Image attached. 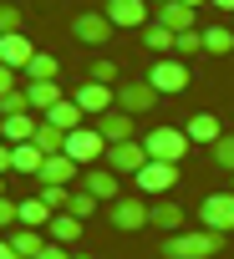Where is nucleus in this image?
<instances>
[{
  "label": "nucleus",
  "mask_w": 234,
  "mask_h": 259,
  "mask_svg": "<svg viewBox=\"0 0 234 259\" xmlns=\"http://www.w3.org/2000/svg\"><path fill=\"white\" fill-rule=\"evenodd\" d=\"M224 249V234L214 229H193V234H168L163 239V259H214Z\"/></svg>",
  "instance_id": "1"
},
{
  "label": "nucleus",
  "mask_w": 234,
  "mask_h": 259,
  "mask_svg": "<svg viewBox=\"0 0 234 259\" xmlns=\"http://www.w3.org/2000/svg\"><path fill=\"white\" fill-rule=\"evenodd\" d=\"M143 148H148V158H158V163H183L193 143H188L183 127H153V133H143Z\"/></svg>",
  "instance_id": "2"
},
{
  "label": "nucleus",
  "mask_w": 234,
  "mask_h": 259,
  "mask_svg": "<svg viewBox=\"0 0 234 259\" xmlns=\"http://www.w3.org/2000/svg\"><path fill=\"white\" fill-rule=\"evenodd\" d=\"M107 138L97 133V127H76V133H66V158L76 163V168H97L102 158H107Z\"/></svg>",
  "instance_id": "3"
},
{
  "label": "nucleus",
  "mask_w": 234,
  "mask_h": 259,
  "mask_svg": "<svg viewBox=\"0 0 234 259\" xmlns=\"http://www.w3.org/2000/svg\"><path fill=\"white\" fill-rule=\"evenodd\" d=\"M102 163H107L117 178H138V173H143V163H148V148H143V138H133V143H112Z\"/></svg>",
  "instance_id": "4"
},
{
  "label": "nucleus",
  "mask_w": 234,
  "mask_h": 259,
  "mask_svg": "<svg viewBox=\"0 0 234 259\" xmlns=\"http://www.w3.org/2000/svg\"><path fill=\"white\" fill-rule=\"evenodd\" d=\"M148 81H153V92H158V97H178V92L188 87V66H183L178 56H158V61H153V71H148Z\"/></svg>",
  "instance_id": "5"
},
{
  "label": "nucleus",
  "mask_w": 234,
  "mask_h": 259,
  "mask_svg": "<svg viewBox=\"0 0 234 259\" xmlns=\"http://www.w3.org/2000/svg\"><path fill=\"white\" fill-rule=\"evenodd\" d=\"M199 219H204V229H214V234H234V188H229V193H209V198L199 203Z\"/></svg>",
  "instance_id": "6"
},
{
  "label": "nucleus",
  "mask_w": 234,
  "mask_h": 259,
  "mask_svg": "<svg viewBox=\"0 0 234 259\" xmlns=\"http://www.w3.org/2000/svg\"><path fill=\"white\" fill-rule=\"evenodd\" d=\"M102 11H107V21H112L117 31H143V26L153 21V16H148V11H153L148 0H107Z\"/></svg>",
  "instance_id": "7"
},
{
  "label": "nucleus",
  "mask_w": 234,
  "mask_h": 259,
  "mask_svg": "<svg viewBox=\"0 0 234 259\" xmlns=\"http://www.w3.org/2000/svg\"><path fill=\"white\" fill-rule=\"evenodd\" d=\"M71 102H76L87 117H102V112H112V107H117V92H112L107 81H92V76H87V81L71 92Z\"/></svg>",
  "instance_id": "8"
},
{
  "label": "nucleus",
  "mask_w": 234,
  "mask_h": 259,
  "mask_svg": "<svg viewBox=\"0 0 234 259\" xmlns=\"http://www.w3.org/2000/svg\"><path fill=\"white\" fill-rule=\"evenodd\" d=\"M117 107H123L128 117H143V112H153L158 107V92H153V81L143 76V81H123L117 87Z\"/></svg>",
  "instance_id": "9"
},
{
  "label": "nucleus",
  "mask_w": 234,
  "mask_h": 259,
  "mask_svg": "<svg viewBox=\"0 0 234 259\" xmlns=\"http://www.w3.org/2000/svg\"><path fill=\"white\" fill-rule=\"evenodd\" d=\"M112 21H107V11H82L76 21H71V36L82 41V46H102V41H112Z\"/></svg>",
  "instance_id": "10"
},
{
  "label": "nucleus",
  "mask_w": 234,
  "mask_h": 259,
  "mask_svg": "<svg viewBox=\"0 0 234 259\" xmlns=\"http://www.w3.org/2000/svg\"><path fill=\"white\" fill-rule=\"evenodd\" d=\"M148 224H153V213H148L143 198H117V203H112V229H117V234H138V229H148Z\"/></svg>",
  "instance_id": "11"
},
{
  "label": "nucleus",
  "mask_w": 234,
  "mask_h": 259,
  "mask_svg": "<svg viewBox=\"0 0 234 259\" xmlns=\"http://www.w3.org/2000/svg\"><path fill=\"white\" fill-rule=\"evenodd\" d=\"M82 188H87L97 203H117V198H123V183H117V173H112L107 163L87 168V173H82Z\"/></svg>",
  "instance_id": "12"
},
{
  "label": "nucleus",
  "mask_w": 234,
  "mask_h": 259,
  "mask_svg": "<svg viewBox=\"0 0 234 259\" xmlns=\"http://www.w3.org/2000/svg\"><path fill=\"white\" fill-rule=\"evenodd\" d=\"M173 183H178V163H158V158H148L143 173H138V188H143V193H168Z\"/></svg>",
  "instance_id": "13"
},
{
  "label": "nucleus",
  "mask_w": 234,
  "mask_h": 259,
  "mask_svg": "<svg viewBox=\"0 0 234 259\" xmlns=\"http://www.w3.org/2000/svg\"><path fill=\"white\" fill-rule=\"evenodd\" d=\"M97 133H102L107 143H133V138H138V127H133V117H128L123 107H112V112L97 117Z\"/></svg>",
  "instance_id": "14"
},
{
  "label": "nucleus",
  "mask_w": 234,
  "mask_h": 259,
  "mask_svg": "<svg viewBox=\"0 0 234 259\" xmlns=\"http://www.w3.org/2000/svg\"><path fill=\"white\" fill-rule=\"evenodd\" d=\"M31 56H36V46L26 41V31H16V36H0V61H6L11 71H26V66H31Z\"/></svg>",
  "instance_id": "15"
},
{
  "label": "nucleus",
  "mask_w": 234,
  "mask_h": 259,
  "mask_svg": "<svg viewBox=\"0 0 234 259\" xmlns=\"http://www.w3.org/2000/svg\"><path fill=\"white\" fill-rule=\"evenodd\" d=\"M183 133H188V143H209V148H214V143L224 138V122H219L214 112H193V117L183 122Z\"/></svg>",
  "instance_id": "16"
},
{
  "label": "nucleus",
  "mask_w": 234,
  "mask_h": 259,
  "mask_svg": "<svg viewBox=\"0 0 234 259\" xmlns=\"http://www.w3.org/2000/svg\"><path fill=\"white\" fill-rule=\"evenodd\" d=\"M193 16H199V11H193V6H183V0H168V6H158V11H153V21H163L173 36L193 31Z\"/></svg>",
  "instance_id": "17"
},
{
  "label": "nucleus",
  "mask_w": 234,
  "mask_h": 259,
  "mask_svg": "<svg viewBox=\"0 0 234 259\" xmlns=\"http://www.w3.org/2000/svg\"><path fill=\"white\" fill-rule=\"evenodd\" d=\"M36 127H41V117H31V112L26 117H0V143H11V148L16 143H31Z\"/></svg>",
  "instance_id": "18"
},
{
  "label": "nucleus",
  "mask_w": 234,
  "mask_h": 259,
  "mask_svg": "<svg viewBox=\"0 0 234 259\" xmlns=\"http://www.w3.org/2000/svg\"><path fill=\"white\" fill-rule=\"evenodd\" d=\"M148 213H153V229H158V234H183V208H178L173 198H158Z\"/></svg>",
  "instance_id": "19"
},
{
  "label": "nucleus",
  "mask_w": 234,
  "mask_h": 259,
  "mask_svg": "<svg viewBox=\"0 0 234 259\" xmlns=\"http://www.w3.org/2000/svg\"><path fill=\"white\" fill-rule=\"evenodd\" d=\"M143 46L153 51V56H173V46H178V36L163 26V21H148L143 26Z\"/></svg>",
  "instance_id": "20"
},
{
  "label": "nucleus",
  "mask_w": 234,
  "mask_h": 259,
  "mask_svg": "<svg viewBox=\"0 0 234 259\" xmlns=\"http://www.w3.org/2000/svg\"><path fill=\"white\" fill-rule=\"evenodd\" d=\"M26 97H31V112H41V117H46V112H51L66 92H61L56 81H26Z\"/></svg>",
  "instance_id": "21"
},
{
  "label": "nucleus",
  "mask_w": 234,
  "mask_h": 259,
  "mask_svg": "<svg viewBox=\"0 0 234 259\" xmlns=\"http://www.w3.org/2000/svg\"><path fill=\"white\" fill-rule=\"evenodd\" d=\"M71 178H82V168H76L66 153H51V158L41 163V183H71Z\"/></svg>",
  "instance_id": "22"
},
{
  "label": "nucleus",
  "mask_w": 234,
  "mask_h": 259,
  "mask_svg": "<svg viewBox=\"0 0 234 259\" xmlns=\"http://www.w3.org/2000/svg\"><path fill=\"white\" fill-rule=\"evenodd\" d=\"M82 117H87V112H82L71 97H61V102L46 112V122H51V127H61V133H76V127H82Z\"/></svg>",
  "instance_id": "23"
},
{
  "label": "nucleus",
  "mask_w": 234,
  "mask_h": 259,
  "mask_svg": "<svg viewBox=\"0 0 234 259\" xmlns=\"http://www.w3.org/2000/svg\"><path fill=\"white\" fill-rule=\"evenodd\" d=\"M51 219H56V208H51V203H46V198H41V193H36V198H26V203H21V224H26V229H46V224H51Z\"/></svg>",
  "instance_id": "24"
},
{
  "label": "nucleus",
  "mask_w": 234,
  "mask_h": 259,
  "mask_svg": "<svg viewBox=\"0 0 234 259\" xmlns=\"http://www.w3.org/2000/svg\"><path fill=\"white\" fill-rule=\"evenodd\" d=\"M11 244H16V254H21V259H36V254L46 249L41 229H26V224H16V229H11Z\"/></svg>",
  "instance_id": "25"
},
{
  "label": "nucleus",
  "mask_w": 234,
  "mask_h": 259,
  "mask_svg": "<svg viewBox=\"0 0 234 259\" xmlns=\"http://www.w3.org/2000/svg\"><path fill=\"white\" fill-rule=\"evenodd\" d=\"M41 163H46V153H41L36 143H16V173H26V178H41Z\"/></svg>",
  "instance_id": "26"
},
{
  "label": "nucleus",
  "mask_w": 234,
  "mask_h": 259,
  "mask_svg": "<svg viewBox=\"0 0 234 259\" xmlns=\"http://www.w3.org/2000/svg\"><path fill=\"white\" fill-rule=\"evenodd\" d=\"M46 229H51V244H76L82 239V219L76 213H56Z\"/></svg>",
  "instance_id": "27"
},
{
  "label": "nucleus",
  "mask_w": 234,
  "mask_h": 259,
  "mask_svg": "<svg viewBox=\"0 0 234 259\" xmlns=\"http://www.w3.org/2000/svg\"><path fill=\"white\" fill-rule=\"evenodd\" d=\"M31 143H36L46 158H51V153H66V133H61V127H51L46 117H41V127H36V138H31Z\"/></svg>",
  "instance_id": "28"
},
{
  "label": "nucleus",
  "mask_w": 234,
  "mask_h": 259,
  "mask_svg": "<svg viewBox=\"0 0 234 259\" xmlns=\"http://www.w3.org/2000/svg\"><path fill=\"white\" fill-rule=\"evenodd\" d=\"M204 51L209 56H229L234 51V31L229 26H204Z\"/></svg>",
  "instance_id": "29"
},
{
  "label": "nucleus",
  "mask_w": 234,
  "mask_h": 259,
  "mask_svg": "<svg viewBox=\"0 0 234 259\" xmlns=\"http://www.w3.org/2000/svg\"><path fill=\"white\" fill-rule=\"evenodd\" d=\"M56 56H46V51H36L31 56V66H26V81H56Z\"/></svg>",
  "instance_id": "30"
},
{
  "label": "nucleus",
  "mask_w": 234,
  "mask_h": 259,
  "mask_svg": "<svg viewBox=\"0 0 234 259\" xmlns=\"http://www.w3.org/2000/svg\"><path fill=\"white\" fill-rule=\"evenodd\" d=\"M41 198H46L56 213H66V208H71V188H66V183H41Z\"/></svg>",
  "instance_id": "31"
},
{
  "label": "nucleus",
  "mask_w": 234,
  "mask_h": 259,
  "mask_svg": "<svg viewBox=\"0 0 234 259\" xmlns=\"http://www.w3.org/2000/svg\"><path fill=\"white\" fill-rule=\"evenodd\" d=\"M26 112H31L26 92H6V97H0V117H26Z\"/></svg>",
  "instance_id": "32"
},
{
  "label": "nucleus",
  "mask_w": 234,
  "mask_h": 259,
  "mask_svg": "<svg viewBox=\"0 0 234 259\" xmlns=\"http://www.w3.org/2000/svg\"><path fill=\"white\" fill-rule=\"evenodd\" d=\"M199 51H204V31H183V36H178V46H173V56H178V61H183V56H199Z\"/></svg>",
  "instance_id": "33"
},
{
  "label": "nucleus",
  "mask_w": 234,
  "mask_h": 259,
  "mask_svg": "<svg viewBox=\"0 0 234 259\" xmlns=\"http://www.w3.org/2000/svg\"><path fill=\"white\" fill-rule=\"evenodd\" d=\"M66 213H76V219H92V213H97V198H92L87 188H71V208H66Z\"/></svg>",
  "instance_id": "34"
},
{
  "label": "nucleus",
  "mask_w": 234,
  "mask_h": 259,
  "mask_svg": "<svg viewBox=\"0 0 234 259\" xmlns=\"http://www.w3.org/2000/svg\"><path fill=\"white\" fill-rule=\"evenodd\" d=\"M214 163H219L224 173H234V133H224V138L214 143Z\"/></svg>",
  "instance_id": "35"
},
{
  "label": "nucleus",
  "mask_w": 234,
  "mask_h": 259,
  "mask_svg": "<svg viewBox=\"0 0 234 259\" xmlns=\"http://www.w3.org/2000/svg\"><path fill=\"white\" fill-rule=\"evenodd\" d=\"M26 26V11H16V6H0V36H16Z\"/></svg>",
  "instance_id": "36"
},
{
  "label": "nucleus",
  "mask_w": 234,
  "mask_h": 259,
  "mask_svg": "<svg viewBox=\"0 0 234 259\" xmlns=\"http://www.w3.org/2000/svg\"><path fill=\"white\" fill-rule=\"evenodd\" d=\"M92 81H107V87H112V81H117V66H112L107 56H97V61H92Z\"/></svg>",
  "instance_id": "37"
},
{
  "label": "nucleus",
  "mask_w": 234,
  "mask_h": 259,
  "mask_svg": "<svg viewBox=\"0 0 234 259\" xmlns=\"http://www.w3.org/2000/svg\"><path fill=\"white\" fill-rule=\"evenodd\" d=\"M16 224H21V203L0 198V229H16Z\"/></svg>",
  "instance_id": "38"
},
{
  "label": "nucleus",
  "mask_w": 234,
  "mask_h": 259,
  "mask_svg": "<svg viewBox=\"0 0 234 259\" xmlns=\"http://www.w3.org/2000/svg\"><path fill=\"white\" fill-rule=\"evenodd\" d=\"M6 173H16V148L0 143V178H6Z\"/></svg>",
  "instance_id": "39"
},
{
  "label": "nucleus",
  "mask_w": 234,
  "mask_h": 259,
  "mask_svg": "<svg viewBox=\"0 0 234 259\" xmlns=\"http://www.w3.org/2000/svg\"><path fill=\"white\" fill-rule=\"evenodd\" d=\"M36 259H76V254H66V244H46Z\"/></svg>",
  "instance_id": "40"
},
{
  "label": "nucleus",
  "mask_w": 234,
  "mask_h": 259,
  "mask_svg": "<svg viewBox=\"0 0 234 259\" xmlns=\"http://www.w3.org/2000/svg\"><path fill=\"white\" fill-rule=\"evenodd\" d=\"M6 92H16V71H11L6 61H0V97H6Z\"/></svg>",
  "instance_id": "41"
},
{
  "label": "nucleus",
  "mask_w": 234,
  "mask_h": 259,
  "mask_svg": "<svg viewBox=\"0 0 234 259\" xmlns=\"http://www.w3.org/2000/svg\"><path fill=\"white\" fill-rule=\"evenodd\" d=\"M0 259H21V254H16V244H11V239H0Z\"/></svg>",
  "instance_id": "42"
},
{
  "label": "nucleus",
  "mask_w": 234,
  "mask_h": 259,
  "mask_svg": "<svg viewBox=\"0 0 234 259\" xmlns=\"http://www.w3.org/2000/svg\"><path fill=\"white\" fill-rule=\"evenodd\" d=\"M214 6H219V11H229V16H234V0H214Z\"/></svg>",
  "instance_id": "43"
},
{
  "label": "nucleus",
  "mask_w": 234,
  "mask_h": 259,
  "mask_svg": "<svg viewBox=\"0 0 234 259\" xmlns=\"http://www.w3.org/2000/svg\"><path fill=\"white\" fill-rule=\"evenodd\" d=\"M183 6H193V11H199V6H204V0H183Z\"/></svg>",
  "instance_id": "44"
},
{
  "label": "nucleus",
  "mask_w": 234,
  "mask_h": 259,
  "mask_svg": "<svg viewBox=\"0 0 234 259\" xmlns=\"http://www.w3.org/2000/svg\"><path fill=\"white\" fill-rule=\"evenodd\" d=\"M148 6H153V11H158V6H168V0H148Z\"/></svg>",
  "instance_id": "45"
},
{
  "label": "nucleus",
  "mask_w": 234,
  "mask_h": 259,
  "mask_svg": "<svg viewBox=\"0 0 234 259\" xmlns=\"http://www.w3.org/2000/svg\"><path fill=\"white\" fill-rule=\"evenodd\" d=\"M0 198H6V178H0Z\"/></svg>",
  "instance_id": "46"
},
{
  "label": "nucleus",
  "mask_w": 234,
  "mask_h": 259,
  "mask_svg": "<svg viewBox=\"0 0 234 259\" xmlns=\"http://www.w3.org/2000/svg\"><path fill=\"white\" fill-rule=\"evenodd\" d=\"M76 259H92V254H76Z\"/></svg>",
  "instance_id": "47"
}]
</instances>
